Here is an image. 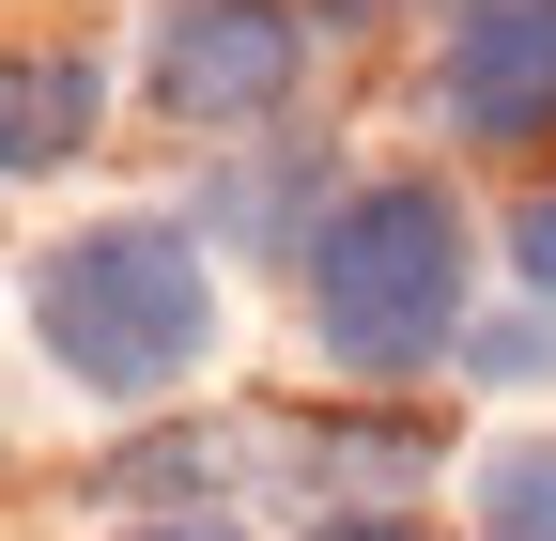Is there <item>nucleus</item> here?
<instances>
[{"label": "nucleus", "instance_id": "2", "mask_svg": "<svg viewBox=\"0 0 556 541\" xmlns=\"http://www.w3.org/2000/svg\"><path fill=\"white\" fill-rule=\"evenodd\" d=\"M309 325L340 372H433L464 341V217L448 186H356L309 232Z\"/></svg>", "mask_w": 556, "mask_h": 541}, {"label": "nucleus", "instance_id": "3", "mask_svg": "<svg viewBox=\"0 0 556 541\" xmlns=\"http://www.w3.org/2000/svg\"><path fill=\"white\" fill-rule=\"evenodd\" d=\"M309 62V0H170L155 16V93L170 124H263Z\"/></svg>", "mask_w": 556, "mask_h": 541}, {"label": "nucleus", "instance_id": "8", "mask_svg": "<svg viewBox=\"0 0 556 541\" xmlns=\"http://www.w3.org/2000/svg\"><path fill=\"white\" fill-rule=\"evenodd\" d=\"M139 541H232V526H217V511H186V526H139Z\"/></svg>", "mask_w": 556, "mask_h": 541}, {"label": "nucleus", "instance_id": "5", "mask_svg": "<svg viewBox=\"0 0 556 541\" xmlns=\"http://www.w3.org/2000/svg\"><path fill=\"white\" fill-rule=\"evenodd\" d=\"M93 47H16V78H0V171H62V155H93Z\"/></svg>", "mask_w": 556, "mask_h": 541}, {"label": "nucleus", "instance_id": "1", "mask_svg": "<svg viewBox=\"0 0 556 541\" xmlns=\"http://www.w3.org/2000/svg\"><path fill=\"white\" fill-rule=\"evenodd\" d=\"M31 341L78 372L93 402H155L170 372H201V341H217L201 232H170V217H109V232L31 248Z\"/></svg>", "mask_w": 556, "mask_h": 541}, {"label": "nucleus", "instance_id": "7", "mask_svg": "<svg viewBox=\"0 0 556 541\" xmlns=\"http://www.w3.org/2000/svg\"><path fill=\"white\" fill-rule=\"evenodd\" d=\"M510 263H526V294H556V186L526 201V217H510Z\"/></svg>", "mask_w": 556, "mask_h": 541}, {"label": "nucleus", "instance_id": "6", "mask_svg": "<svg viewBox=\"0 0 556 541\" xmlns=\"http://www.w3.org/2000/svg\"><path fill=\"white\" fill-rule=\"evenodd\" d=\"M479 541H556V449H495L479 464Z\"/></svg>", "mask_w": 556, "mask_h": 541}, {"label": "nucleus", "instance_id": "4", "mask_svg": "<svg viewBox=\"0 0 556 541\" xmlns=\"http://www.w3.org/2000/svg\"><path fill=\"white\" fill-rule=\"evenodd\" d=\"M448 124L464 140H541L556 124V0H479L448 32Z\"/></svg>", "mask_w": 556, "mask_h": 541}]
</instances>
